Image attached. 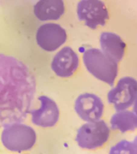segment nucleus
Here are the masks:
<instances>
[{"instance_id":"nucleus-1","label":"nucleus","mask_w":137,"mask_h":154,"mask_svg":"<svg viewBox=\"0 0 137 154\" xmlns=\"http://www.w3.org/2000/svg\"><path fill=\"white\" fill-rule=\"evenodd\" d=\"M36 91L33 73L16 58L0 54V128L22 123Z\"/></svg>"},{"instance_id":"nucleus-2","label":"nucleus","mask_w":137,"mask_h":154,"mask_svg":"<svg viewBox=\"0 0 137 154\" xmlns=\"http://www.w3.org/2000/svg\"><path fill=\"white\" fill-rule=\"evenodd\" d=\"M82 59L85 67L93 76L110 86H113L118 75V63L99 48L86 50Z\"/></svg>"},{"instance_id":"nucleus-3","label":"nucleus","mask_w":137,"mask_h":154,"mask_svg":"<svg viewBox=\"0 0 137 154\" xmlns=\"http://www.w3.org/2000/svg\"><path fill=\"white\" fill-rule=\"evenodd\" d=\"M3 146L11 152H22L33 148L36 142V133L33 128L23 123H15L3 128L1 134Z\"/></svg>"},{"instance_id":"nucleus-4","label":"nucleus","mask_w":137,"mask_h":154,"mask_svg":"<svg viewBox=\"0 0 137 154\" xmlns=\"http://www.w3.org/2000/svg\"><path fill=\"white\" fill-rule=\"evenodd\" d=\"M111 128L104 120L87 122L77 129L75 140L81 149L94 150L108 141Z\"/></svg>"},{"instance_id":"nucleus-5","label":"nucleus","mask_w":137,"mask_h":154,"mask_svg":"<svg viewBox=\"0 0 137 154\" xmlns=\"http://www.w3.org/2000/svg\"><path fill=\"white\" fill-rule=\"evenodd\" d=\"M137 99V80L132 76H123L107 93V100L116 111L131 108Z\"/></svg>"},{"instance_id":"nucleus-6","label":"nucleus","mask_w":137,"mask_h":154,"mask_svg":"<svg viewBox=\"0 0 137 154\" xmlns=\"http://www.w3.org/2000/svg\"><path fill=\"white\" fill-rule=\"evenodd\" d=\"M77 14L80 21L90 29L104 26L109 19L108 10L102 0H80Z\"/></svg>"},{"instance_id":"nucleus-7","label":"nucleus","mask_w":137,"mask_h":154,"mask_svg":"<svg viewBox=\"0 0 137 154\" xmlns=\"http://www.w3.org/2000/svg\"><path fill=\"white\" fill-rule=\"evenodd\" d=\"M36 42L43 50L52 52L60 48L67 40V34L59 24L48 23L41 25L36 32Z\"/></svg>"},{"instance_id":"nucleus-8","label":"nucleus","mask_w":137,"mask_h":154,"mask_svg":"<svg viewBox=\"0 0 137 154\" xmlns=\"http://www.w3.org/2000/svg\"><path fill=\"white\" fill-rule=\"evenodd\" d=\"M77 116L86 122L96 121L103 115L104 103L95 94L83 93L77 96L74 103Z\"/></svg>"},{"instance_id":"nucleus-9","label":"nucleus","mask_w":137,"mask_h":154,"mask_svg":"<svg viewBox=\"0 0 137 154\" xmlns=\"http://www.w3.org/2000/svg\"><path fill=\"white\" fill-rule=\"evenodd\" d=\"M41 107L31 109L29 114L31 116V122L41 128H51L58 122L60 110L56 102L47 96L38 97Z\"/></svg>"},{"instance_id":"nucleus-10","label":"nucleus","mask_w":137,"mask_h":154,"mask_svg":"<svg viewBox=\"0 0 137 154\" xmlns=\"http://www.w3.org/2000/svg\"><path fill=\"white\" fill-rule=\"evenodd\" d=\"M79 66V58L77 53L70 47L60 49L53 57L51 68L57 76L69 78L74 74Z\"/></svg>"},{"instance_id":"nucleus-11","label":"nucleus","mask_w":137,"mask_h":154,"mask_svg":"<svg viewBox=\"0 0 137 154\" xmlns=\"http://www.w3.org/2000/svg\"><path fill=\"white\" fill-rule=\"evenodd\" d=\"M99 43L101 51L117 63L123 60L125 54L126 43L117 34L104 31L100 35Z\"/></svg>"},{"instance_id":"nucleus-12","label":"nucleus","mask_w":137,"mask_h":154,"mask_svg":"<svg viewBox=\"0 0 137 154\" xmlns=\"http://www.w3.org/2000/svg\"><path fill=\"white\" fill-rule=\"evenodd\" d=\"M64 13L63 0H39L34 6V14L41 21L58 20Z\"/></svg>"},{"instance_id":"nucleus-13","label":"nucleus","mask_w":137,"mask_h":154,"mask_svg":"<svg viewBox=\"0 0 137 154\" xmlns=\"http://www.w3.org/2000/svg\"><path fill=\"white\" fill-rule=\"evenodd\" d=\"M111 128L122 133L132 132L137 129V116L133 111H116L110 120Z\"/></svg>"},{"instance_id":"nucleus-14","label":"nucleus","mask_w":137,"mask_h":154,"mask_svg":"<svg viewBox=\"0 0 137 154\" xmlns=\"http://www.w3.org/2000/svg\"><path fill=\"white\" fill-rule=\"evenodd\" d=\"M108 154H137V149L132 141L123 139L111 146Z\"/></svg>"},{"instance_id":"nucleus-15","label":"nucleus","mask_w":137,"mask_h":154,"mask_svg":"<svg viewBox=\"0 0 137 154\" xmlns=\"http://www.w3.org/2000/svg\"><path fill=\"white\" fill-rule=\"evenodd\" d=\"M132 111H133V112L135 113V115L137 116V99H136V100H135V103H133Z\"/></svg>"},{"instance_id":"nucleus-16","label":"nucleus","mask_w":137,"mask_h":154,"mask_svg":"<svg viewBox=\"0 0 137 154\" xmlns=\"http://www.w3.org/2000/svg\"><path fill=\"white\" fill-rule=\"evenodd\" d=\"M133 143H134V144H135V146L136 147L137 149V135L135 137V138H134V140H133Z\"/></svg>"},{"instance_id":"nucleus-17","label":"nucleus","mask_w":137,"mask_h":154,"mask_svg":"<svg viewBox=\"0 0 137 154\" xmlns=\"http://www.w3.org/2000/svg\"><path fill=\"white\" fill-rule=\"evenodd\" d=\"M24 154H25V153H24Z\"/></svg>"}]
</instances>
